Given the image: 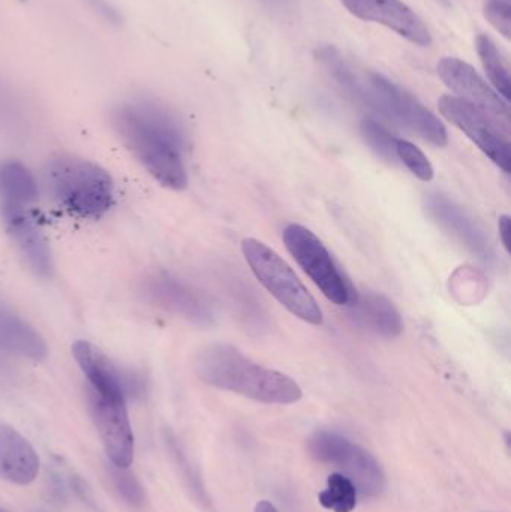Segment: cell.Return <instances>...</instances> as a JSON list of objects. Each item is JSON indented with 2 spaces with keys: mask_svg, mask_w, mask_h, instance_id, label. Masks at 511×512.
Masks as SVG:
<instances>
[{
  "mask_svg": "<svg viewBox=\"0 0 511 512\" xmlns=\"http://www.w3.org/2000/svg\"><path fill=\"white\" fill-rule=\"evenodd\" d=\"M144 292L156 306L192 324L209 325L212 322V310L203 297L188 283L182 282L165 271H159L147 277L144 282Z\"/></svg>",
  "mask_w": 511,
  "mask_h": 512,
  "instance_id": "4fadbf2b",
  "label": "cell"
},
{
  "mask_svg": "<svg viewBox=\"0 0 511 512\" xmlns=\"http://www.w3.org/2000/svg\"><path fill=\"white\" fill-rule=\"evenodd\" d=\"M366 84V107L404 128L411 129L434 146H447L449 135L446 126L416 96L375 72L368 75Z\"/></svg>",
  "mask_w": 511,
  "mask_h": 512,
  "instance_id": "8992f818",
  "label": "cell"
},
{
  "mask_svg": "<svg viewBox=\"0 0 511 512\" xmlns=\"http://www.w3.org/2000/svg\"><path fill=\"white\" fill-rule=\"evenodd\" d=\"M45 183L53 200L74 218L98 221L113 209V179L95 162L56 156L45 167Z\"/></svg>",
  "mask_w": 511,
  "mask_h": 512,
  "instance_id": "277c9868",
  "label": "cell"
},
{
  "mask_svg": "<svg viewBox=\"0 0 511 512\" xmlns=\"http://www.w3.org/2000/svg\"><path fill=\"white\" fill-rule=\"evenodd\" d=\"M39 465L32 445L17 430L0 421V478L27 486L38 477Z\"/></svg>",
  "mask_w": 511,
  "mask_h": 512,
  "instance_id": "9a60e30c",
  "label": "cell"
},
{
  "mask_svg": "<svg viewBox=\"0 0 511 512\" xmlns=\"http://www.w3.org/2000/svg\"><path fill=\"white\" fill-rule=\"evenodd\" d=\"M498 231H500V239L504 249H506L507 254H510L511 218L509 215H503L498 219Z\"/></svg>",
  "mask_w": 511,
  "mask_h": 512,
  "instance_id": "83f0119b",
  "label": "cell"
},
{
  "mask_svg": "<svg viewBox=\"0 0 511 512\" xmlns=\"http://www.w3.org/2000/svg\"><path fill=\"white\" fill-rule=\"evenodd\" d=\"M83 2L96 17L110 26H120L123 23L122 12L111 0H83Z\"/></svg>",
  "mask_w": 511,
  "mask_h": 512,
  "instance_id": "4316f807",
  "label": "cell"
},
{
  "mask_svg": "<svg viewBox=\"0 0 511 512\" xmlns=\"http://www.w3.org/2000/svg\"><path fill=\"white\" fill-rule=\"evenodd\" d=\"M282 240L287 251L327 300L336 306H353L357 300L353 286L339 270L326 246L311 230L303 225L290 224L285 228Z\"/></svg>",
  "mask_w": 511,
  "mask_h": 512,
  "instance_id": "52a82bcc",
  "label": "cell"
},
{
  "mask_svg": "<svg viewBox=\"0 0 511 512\" xmlns=\"http://www.w3.org/2000/svg\"><path fill=\"white\" fill-rule=\"evenodd\" d=\"M72 355L86 379L90 415L111 465L129 468L134 462V435L126 400L138 393L140 381L87 340L75 342Z\"/></svg>",
  "mask_w": 511,
  "mask_h": 512,
  "instance_id": "7a4b0ae2",
  "label": "cell"
},
{
  "mask_svg": "<svg viewBox=\"0 0 511 512\" xmlns=\"http://www.w3.org/2000/svg\"><path fill=\"white\" fill-rule=\"evenodd\" d=\"M315 59L327 69L330 77L336 81L342 92L347 93L354 101L366 104L368 84L356 74L350 63L344 59L341 51L333 45H323L315 50Z\"/></svg>",
  "mask_w": 511,
  "mask_h": 512,
  "instance_id": "ac0fdd59",
  "label": "cell"
},
{
  "mask_svg": "<svg viewBox=\"0 0 511 512\" xmlns=\"http://www.w3.org/2000/svg\"><path fill=\"white\" fill-rule=\"evenodd\" d=\"M242 252L258 282L272 294L291 315L306 324H323V310L311 292L300 282L293 268L266 243L245 239Z\"/></svg>",
  "mask_w": 511,
  "mask_h": 512,
  "instance_id": "5b68a950",
  "label": "cell"
},
{
  "mask_svg": "<svg viewBox=\"0 0 511 512\" xmlns=\"http://www.w3.org/2000/svg\"><path fill=\"white\" fill-rule=\"evenodd\" d=\"M360 132H362L363 140L378 156L386 159V161H395L398 138L389 129L384 128L381 123L375 122V120L365 119L360 125Z\"/></svg>",
  "mask_w": 511,
  "mask_h": 512,
  "instance_id": "603a6c76",
  "label": "cell"
},
{
  "mask_svg": "<svg viewBox=\"0 0 511 512\" xmlns=\"http://www.w3.org/2000/svg\"><path fill=\"white\" fill-rule=\"evenodd\" d=\"M426 210L441 228L455 236L465 248L483 261H491L494 254L488 237L458 204L444 195L434 194L426 198Z\"/></svg>",
  "mask_w": 511,
  "mask_h": 512,
  "instance_id": "5bb4252c",
  "label": "cell"
},
{
  "mask_svg": "<svg viewBox=\"0 0 511 512\" xmlns=\"http://www.w3.org/2000/svg\"><path fill=\"white\" fill-rule=\"evenodd\" d=\"M483 14L486 20L504 36L509 39L511 33V5L510 0H485Z\"/></svg>",
  "mask_w": 511,
  "mask_h": 512,
  "instance_id": "484cf974",
  "label": "cell"
},
{
  "mask_svg": "<svg viewBox=\"0 0 511 512\" xmlns=\"http://www.w3.org/2000/svg\"><path fill=\"white\" fill-rule=\"evenodd\" d=\"M441 114L456 128L461 129L504 173L511 170L509 134L479 108L456 96L444 95L438 101Z\"/></svg>",
  "mask_w": 511,
  "mask_h": 512,
  "instance_id": "9c48e42d",
  "label": "cell"
},
{
  "mask_svg": "<svg viewBox=\"0 0 511 512\" xmlns=\"http://www.w3.org/2000/svg\"><path fill=\"white\" fill-rule=\"evenodd\" d=\"M0 201H38L35 176L20 161H0Z\"/></svg>",
  "mask_w": 511,
  "mask_h": 512,
  "instance_id": "d6986e66",
  "label": "cell"
},
{
  "mask_svg": "<svg viewBox=\"0 0 511 512\" xmlns=\"http://www.w3.org/2000/svg\"><path fill=\"white\" fill-rule=\"evenodd\" d=\"M27 123L23 99L15 87L0 77V132L18 134Z\"/></svg>",
  "mask_w": 511,
  "mask_h": 512,
  "instance_id": "7402d4cb",
  "label": "cell"
},
{
  "mask_svg": "<svg viewBox=\"0 0 511 512\" xmlns=\"http://www.w3.org/2000/svg\"><path fill=\"white\" fill-rule=\"evenodd\" d=\"M353 307L356 321L384 339H395L404 330L401 313L384 295L375 292H368L362 297L357 295Z\"/></svg>",
  "mask_w": 511,
  "mask_h": 512,
  "instance_id": "e0dca14e",
  "label": "cell"
},
{
  "mask_svg": "<svg viewBox=\"0 0 511 512\" xmlns=\"http://www.w3.org/2000/svg\"><path fill=\"white\" fill-rule=\"evenodd\" d=\"M111 123L144 170L171 191L188 186L186 135L168 108L147 98L131 99L111 111Z\"/></svg>",
  "mask_w": 511,
  "mask_h": 512,
  "instance_id": "6da1fadb",
  "label": "cell"
},
{
  "mask_svg": "<svg viewBox=\"0 0 511 512\" xmlns=\"http://www.w3.org/2000/svg\"><path fill=\"white\" fill-rule=\"evenodd\" d=\"M0 349L6 354L35 361V363L45 360L48 354L44 337L2 298H0Z\"/></svg>",
  "mask_w": 511,
  "mask_h": 512,
  "instance_id": "2e32d148",
  "label": "cell"
},
{
  "mask_svg": "<svg viewBox=\"0 0 511 512\" xmlns=\"http://www.w3.org/2000/svg\"><path fill=\"white\" fill-rule=\"evenodd\" d=\"M254 512H279L276 510L275 505L272 504V502L269 501H260L257 504V507H255Z\"/></svg>",
  "mask_w": 511,
  "mask_h": 512,
  "instance_id": "f1b7e54d",
  "label": "cell"
},
{
  "mask_svg": "<svg viewBox=\"0 0 511 512\" xmlns=\"http://www.w3.org/2000/svg\"><path fill=\"white\" fill-rule=\"evenodd\" d=\"M111 481H113L114 489L119 493L120 498L131 505V507H141L146 501V495H144L143 486L140 481L137 480L132 472L128 471V468H117V466H111Z\"/></svg>",
  "mask_w": 511,
  "mask_h": 512,
  "instance_id": "d4e9b609",
  "label": "cell"
},
{
  "mask_svg": "<svg viewBox=\"0 0 511 512\" xmlns=\"http://www.w3.org/2000/svg\"><path fill=\"white\" fill-rule=\"evenodd\" d=\"M0 512H9V511H6V510H0Z\"/></svg>",
  "mask_w": 511,
  "mask_h": 512,
  "instance_id": "f546056e",
  "label": "cell"
},
{
  "mask_svg": "<svg viewBox=\"0 0 511 512\" xmlns=\"http://www.w3.org/2000/svg\"><path fill=\"white\" fill-rule=\"evenodd\" d=\"M437 72L443 83L456 93V98L479 108L510 135V111L507 102L480 77L479 72L458 57H443Z\"/></svg>",
  "mask_w": 511,
  "mask_h": 512,
  "instance_id": "8fae6325",
  "label": "cell"
},
{
  "mask_svg": "<svg viewBox=\"0 0 511 512\" xmlns=\"http://www.w3.org/2000/svg\"><path fill=\"white\" fill-rule=\"evenodd\" d=\"M396 158L422 182H431L434 179V167L429 162L428 156L416 144L398 138V141H396Z\"/></svg>",
  "mask_w": 511,
  "mask_h": 512,
  "instance_id": "cb8c5ba5",
  "label": "cell"
},
{
  "mask_svg": "<svg viewBox=\"0 0 511 512\" xmlns=\"http://www.w3.org/2000/svg\"><path fill=\"white\" fill-rule=\"evenodd\" d=\"M321 507L333 512H351L357 505V489L344 474H332L327 480L326 490L318 495Z\"/></svg>",
  "mask_w": 511,
  "mask_h": 512,
  "instance_id": "44dd1931",
  "label": "cell"
},
{
  "mask_svg": "<svg viewBox=\"0 0 511 512\" xmlns=\"http://www.w3.org/2000/svg\"><path fill=\"white\" fill-rule=\"evenodd\" d=\"M308 450L317 462L335 466L344 472L365 496L381 495L386 486V475L374 456L335 432H317L308 442Z\"/></svg>",
  "mask_w": 511,
  "mask_h": 512,
  "instance_id": "ba28073f",
  "label": "cell"
},
{
  "mask_svg": "<svg viewBox=\"0 0 511 512\" xmlns=\"http://www.w3.org/2000/svg\"><path fill=\"white\" fill-rule=\"evenodd\" d=\"M198 378L218 390L230 391L267 405H291L303 397L290 376L255 363L228 343H213L195 357Z\"/></svg>",
  "mask_w": 511,
  "mask_h": 512,
  "instance_id": "3957f363",
  "label": "cell"
},
{
  "mask_svg": "<svg viewBox=\"0 0 511 512\" xmlns=\"http://www.w3.org/2000/svg\"><path fill=\"white\" fill-rule=\"evenodd\" d=\"M476 48L480 60H482L483 68H485L489 80L497 89V93L503 96L504 101H509L511 83L509 63H507L506 57L503 56L494 39L485 35V33L477 36Z\"/></svg>",
  "mask_w": 511,
  "mask_h": 512,
  "instance_id": "ffe728a7",
  "label": "cell"
},
{
  "mask_svg": "<svg viewBox=\"0 0 511 512\" xmlns=\"http://www.w3.org/2000/svg\"><path fill=\"white\" fill-rule=\"evenodd\" d=\"M360 20L389 27L402 38L420 47H429L432 36L422 18L401 0H341Z\"/></svg>",
  "mask_w": 511,
  "mask_h": 512,
  "instance_id": "7c38bea8",
  "label": "cell"
},
{
  "mask_svg": "<svg viewBox=\"0 0 511 512\" xmlns=\"http://www.w3.org/2000/svg\"><path fill=\"white\" fill-rule=\"evenodd\" d=\"M36 203L30 201H0L3 225L30 270L36 276L48 277L53 273V255L50 243L36 218Z\"/></svg>",
  "mask_w": 511,
  "mask_h": 512,
  "instance_id": "30bf717a",
  "label": "cell"
}]
</instances>
